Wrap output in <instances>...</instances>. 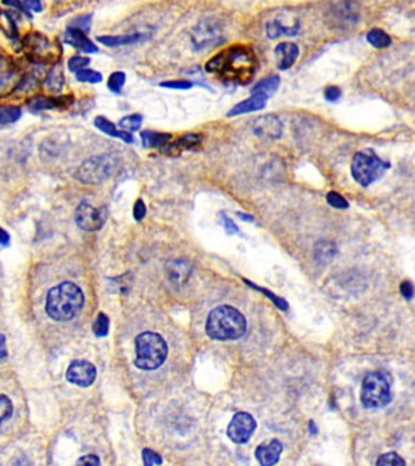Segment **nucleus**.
I'll use <instances>...</instances> for the list:
<instances>
[{
  "mask_svg": "<svg viewBox=\"0 0 415 466\" xmlns=\"http://www.w3.org/2000/svg\"><path fill=\"white\" fill-rule=\"evenodd\" d=\"M256 66L257 59L250 47L231 46L209 59L205 69L225 82L245 84L252 79Z\"/></svg>",
  "mask_w": 415,
  "mask_h": 466,
  "instance_id": "obj_1",
  "label": "nucleus"
},
{
  "mask_svg": "<svg viewBox=\"0 0 415 466\" xmlns=\"http://www.w3.org/2000/svg\"><path fill=\"white\" fill-rule=\"evenodd\" d=\"M83 301L84 296L77 285L73 282H61L48 290L46 313L54 321H69L79 314Z\"/></svg>",
  "mask_w": 415,
  "mask_h": 466,
  "instance_id": "obj_2",
  "label": "nucleus"
},
{
  "mask_svg": "<svg viewBox=\"0 0 415 466\" xmlns=\"http://www.w3.org/2000/svg\"><path fill=\"white\" fill-rule=\"evenodd\" d=\"M246 318L232 306L214 307L206 319V333L214 340H235L245 335Z\"/></svg>",
  "mask_w": 415,
  "mask_h": 466,
  "instance_id": "obj_3",
  "label": "nucleus"
},
{
  "mask_svg": "<svg viewBox=\"0 0 415 466\" xmlns=\"http://www.w3.org/2000/svg\"><path fill=\"white\" fill-rule=\"evenodd\" d=\"M134 365L144 371L159 368L167 357V344L165 339L155 332H141L136 336Z\"/></svg>",
  "mask_w": 415,
  "mask_h": 466,
  "instance_id": "obj_4",
  "label": "nucleus"
},
{
  "mask_svg": "<svg viewBox=\"0 0 415 466\" xmlns=\"http://www.w3.org/2000/svg\"><path fill=\"white\" fill-rule=\"evenodd\" d=\"M389 167L390 163L382 160L372 149H362L354 153L350 170L360 185L368 187L380 178Z\"/></svg>",
  "mask_w": 415,
  "mask_h": 466,
  "instance_id": "obj_5",
  "label": "nucleus"
},
{
  "mask_svg": "<svg viewBox=\"0 0 415 466\" xmlns=\"http://www.w3.org/2000/svg\"><path fill=\"white\" fill-rule=\"evenodd\" d=\"M361 404L365 408H382L391 400L390 379L382 371H372L365 375L360 393Z\"/></svg>",
  "mask_w": 415,
  "mask_h": 466,
  "instance_id": "obj_6",
  "label": "nucleus"
},
{
  "mask_svg": "<svg viewBox=\"0 0 415 466\" xmlns=\"http://www.w3.org/2000/svg\"><path fill=\"white\" fill-rule=\"evenodd\" d=\"M115 169V159L109 155H97L84 160L75 171V178L83 184H100L105 181Z\"/></svg>",
  "mask_w": 415,
  "mask_h": 466,
  "instance_id": "obj_7",
  "label": "nucleus"
},
{
  "mask_svg": "<svg viewBox=\"0 0 415 466\" xmlns=\"http://www.w3.org/2000/svg\"><path fill=\"white\" fill-rule=\"evenodd\" d=\"M108 217L107 207H95L89 202H82L75 212V221L79 228L93 232L102 228L105 220Z\"/></svg>",
  "mask_w": 415,
  "mask_h": 466,
  "instance_id": "obj_8",
  "label": "nucleus"
},
{
  "mask_svg": "<svg viewBox=\"0 0 415 466\" xmlns=\"http://www.w3.org/2000/svg\"><path fill=\"white\" fill-rule=\"evenodd\" d=\"M192 44L195 47V50H203V48H209L213 46H217L220 43H223V35L220 30V26L212 21V19H206L202 21L196 25V28L192 32Z\"/></svg>",
  "mask_w": 415,
  "mask_h": 466,
  "instance_id": "obj_9",
  "label": "nucleus"
},
{
  "mask_svg": "<svg viewBox=\"0 0 415 466\" xmlns=\"http://www.w3.org/2000/svg\"><path fill=\"white\" fill-rule=\"evenodd\" d=\"M255 429L256 420L250 413L237 412L227 427V436L235 444H245L252 437Z\"/></svg>",
  "mask_w": 415,
  "mask_h": 466,
  "instance_id": "obj_10",
  "label": "nucleus"
},
{
  "mask_svg": "<svg viewBox=\"0 0 415 466\" xmlns=\"http://www.w3.org/2000/svg\"><path fill=\"white\" fill-rule=\"evenodd\" d=\"M95 376H97L95 366L86 360H75L69 364L66 369L68 382L80 387L90 386L95 380Z\"/></svg>",
  "mask_w": 415,
  "mask_h": 466,
  "instance_id": "obj_11",
  "label": "nucleus"
},
{
  "mask_svg": "<svg viewBox=\"0 0 415 466\" xmlns=\"http://www.w3.org/2000/svg\"><path fill=\"white\" fill-rule=\"evenodd\" d=\"M284 124L281 119L275 115H264L255 120L253 123V133L266 140H275L282 136Z\"/></svg>",
  "mask_w": 415,
  "mask_h": 466,
  "instance_id": "obj_12",
  "label": "nucleus"
},
{
  "mask_svg": "<svg viewBox=\"0 0 415 466\" xmlns=\"http://www.w3.org/2000/svg\"><path fill=\"white\" fill-rule=\"evenodd\" d=\"M26 54L33 59H46L50 57L51 46L46 36L40 33H30L24 40Z\"/></svg>",
  "mask_w": 415,
  "mask_h": 466,
  "instance_id": "obj_13",
  "label": "nucleus"
},
{
  "mask_svg": "<svg viewBox=\"0 0 415 466\" xmlns=\"http://www.w3.org/2000/svg\"><path fill=\"white\" fill-rule=\"evenodd\" d=\"M282 452V442L277 438L266 441L256 448V459L263 466L275 465L279 460Z\"/></svg>",
  "mask_w": 415,
  "mask_h": 466,
  "instance_id": "obj_14",
  "label": "nucleus"
},
{
  "mask_svg": "<svg viewBox=\"0 0 415 466\" xmlns=\"http://www.w3.org/2000/svg\"><path fill=\"white\" fill-rule=\"evenodd\" d=\"M192 271V265L185 259H174L166 265L167 279L176 285H181L188 281Z\"/></svg>",
  "mask_w": 415,
  "mask_h": 466,
  "instance_id": "obj_15",
  "label": "nucleus"
},
{
  "mask_svg": "<svg viewBox=\"0 0 415 466\" xmlns=\"http://www.w3.org/2000/svg\"><path fill=\"white\" fill-rule=\"evenodd\" d=\"M299 55V47L290 41H282L275 47V57L278 58V68L285 71L290 68Z\"/></svg>",
  "mask_w": 415,
  "mask_h": 466,
  "instance_id": "obj_16",
  "label": "nucleus"
},
{
  "mask_svg": "<svg viewBox=\"0 0 415 466\" xmlns=\"http://www.w3.org/2000/svg\"><path fill=\"white\" fill-rule=\"evenodd\" d=\"M69 97L68 95H61V97H46V95H33L26 101V106L30 112H40V111H47L53 109L57 106H61L62 102H68Z\"/></svg>",
  "mask_w": 415,
  "mask_h": 466,
  "instance_id": "obj_17",
  "label": "nucleus"
},
{
  "mask_svg": "<svg viewBox=\"0 0 415 466\" xmlns=\"http://www.w3.org/2000/svg\"><path fill=\"white\" fill-rule=\"evenodd\" d=\"M266 101H267V97L263 95V94H252L249 98L238 102L235 106H232L227 116H237V115H242V113H248V112H256V111H260L266 106Z\"/></svg>",
  "mask_w": 415,
  "mask_h": 466,
  "instance_id": "obj_18",
  "label": "nucleus"
},
{
  "mask_svg": "<svg viewBox=\"0 0 415 466\" xmlns=\"http://www.w3.org/2000/svg\"><path fill=\"white\" fill-rule=\"evenodd\" d=\"M65 41L69 43L71 46H73L75 48L84 51V53H95L98 48L97 46L86 36V33L77 28L71 26L66 32H65Z\"/></svg>",
  "mask_w": 415,
  "mask_h": 466,
  "instance_id": "obj_19",
  "label": "nucleus"
},
{
  "mask_svg": "<svg viewBox=\"0 0 415 466\" xmlns=\"http://www.w3.org/2000/svg\"><path fill=\"white\" fill-rule=\"evenodd\" d=\"M94 126H95L100 131L105 133V134L109 136V137L120 138V140L124 141V142H134V138H133L131 133H129V131H126V130H122V129H118L111 120H108V119L104 118V116H97V118L94 119Z\"/></svg>",
  "mask_w": 415,
  "mask_h": 466,
  "instance_id": "obj_20",
  "label": "nucleus"
},
{
  "mask_svg": "<svg viewBox=\"0 0 415 466\" xmlns=\"http://www.w3.org/2000/svg\"><path fill=\"white\" fill-rule=\"evenodd\" d=\"M170 140H172V134L169 133H160V131H152V130L141 131V142L145 148H160Z\"/></svg>",
  "mask_w": 415,
  "mask_h": 466,
  "instance_id": "obj_21",
  "label": "nucleus"
},
{
  "mask_svg": "<svg viewBox=\"0 0 415 466\" xmlns=\"http://www.w3.org/2000/svg\"><path fill=\"white\" fill-rule=\"evenodd\" d=\"M336 253V246L331 241H318L314 245V257L320 264L329 263Z\"/></svg>",
  "mask_w": 415,
  "mask_h": 466,
  "instance_id": "obj_22",
  "label": "nucleus"
},
{
  "mask_svg": "<svg viewBox=\"0 0 415 466\" xmlns=\"http://www.w3.org/2000/svg\"><path fill=\"white\" fill-rule=\"evenodd\" d=\"M44 87L50 91V93H59L64 87V73L61 69V65H54L46 79H44Z\"/></svg>",
  "mask_w": 415,
  "mask_h": 466,
  "instance_id": "obj_23",
  "label": "nucleus"
},
{
  "mask_svg": "<svg viewBox=\"0 0 415 466\" xmlns=\"http://www.w3.org/2000/svg\"><path fill=\"white\" fill-rule=\"evenodd\" d=\"M279 83H281L279 76L273 75V76L264 77V79H261L259 83H256V84L252 87L250 93H252V94H255V93L263 94V95H266V97L268 98L270 95H273V94L277 91V88L279 87Z\"/></svg>",
  "mask_w": 415,
  "mask_h": 466,
  "instance_id": "obj_24",
  "label": "nucleus"
},
{
  "mask_svg": "<svg viewBox=\"0 0 415 466\" xmlns=\"http://www.w3.org/2000/svg\"><path fill=\"white\" fill-rule=\"evenodd\" d=\"M297 30H299V24H296L293 26H286V25H282L277 19L267 24V36L270 39H275V37H279L282 35L293 36V35L297 33Z\"/></svg>",
  "mask_w": 415,
  "mask_h": 466,
  "instance_id": "obj_25",
  "label": "nucleus"
},
{
  "mask_svg": "<svg viewBox=\"0 0 415 466\" xmlns=\"http://www.w3.org/2000/svg\"><path fill=\"white\" fill-rule=\"evenodd\" d=\"M22 115V111L17 105H1L0 106V127L15 123Z\"/></svg>",
  "mask_w": 415,
  "mask_h": 466,
  "instance_id": "obj_26",
  "label": "nucleus"
},
{
  "mask_svg": "<svg viewBox=\"0 0 415 466\" xmlns=\"http://www.w3.org/2000/svg\"><path fill=\"white\" fill-rule=\"evenodd\" d=\"M367 40L371 46L376 47V48H385V47H389L390 43H391V39L390 36L382 30V29H371L368 33H367Z\"/></svg>",
  "mask_w": 415,
  "mask_h": 466,
  "instance_id": "obj_27",
  "label": "nucleus"
},
{
  "mask_svg": "<svg viewBox=\"0 0 415 466\" xmlns=\"http://www.w3.org/2000/svg\"><path fill=\"white\" fill-rule=\"evenodd\" d=\"M140 39V35H119V36H100L98 40L108 47H118L123 44L134 43Z\"/></svg>",
  "mask_w": 415,
  "mask_h": 466,
  "instance_id": "obj_28",
  "label": "nucleus"
},
{
  "mask_svg": "<svg viewBox=\"0 0 415 466\" xmlns=\"http://www.w3.org/2000/svg\"><path fill=\"white\" fill-rule=\"evenodd\" d=\"M141 123H142V116L140 113H131V115H127V116H124L119 120L120 129L126 130L129 133L138 130L141 127Z\"/></svg>",
  "mask_w": 415,
  "mask_h": 466,
  "instance_id": "obj_29",
  "label": "nucleus"
},
{
  "mask_svg": "<svg viewBox=\"0 0 415 466\" xmlns=\"http://www.w3.org/2000/svg\"><path fill=\"white\" fill-rule=\"evenodd\" d=\"M124 83H126V75H124V72L116 71V72H113V73L109 75L107 86H108V88H109L112 93L119 94V93L122 91Z\"/></svg>",
  "mask_w": 415,
  "mask_h": 466,
  "instance_id": "obj_30",
  "label": "nucleus"
},
{
  "mask_svg": "<svg viewBox=\"0 0 415 466\" xmlns=\"http://www.w3.org/2000/svg\"><path fill=\"white\" fill-rule=\"evenodd\" d=\"M76 79L79 82L84 83H100L102 80V75L98 71L90 69V68H83L76 72Z\"/></svg>",
  "mask_w": 415,
  "mask_h": 466,
  "instance_id": "obj_31",
  "label": "nucleus"
},
{
  "mask_svg": "<svg viewBox=\"0 0 415 466\" xmlns=\"http://www.w3.org/2000/svg\"><path fill=\"white\" fill-rule=\"evenodd\" d=\"M248 285H250L253 289H256V290H260L261 293H264L267 297H270L271 300H273V303L279 308V310H282V311H286L288 310V301L285 300V299H282V297H278L277 295H274L273 292H270V290H267L266 288H263V286H259V285H255L253 282H250V281H245Z\"/></svg>",
  "mask_w": 415,
  "mask_h": 466,
  "instance_id": "obj_32",
  "label": "nucleus"
},
{
  "mask_svg": "<svg viewBox=\"0 0 415 466\" xmlns=\"http://www.w3.org/2000/svg\"><path fill=\"white\" fill-rule=\"evenodd\" d=\"M376 465L378 466H404L405 465V460L398 456L396 452H387V454H383L382 456H379L376 459Z\"/></svg>",
  "mask_w": 415,
  "mask_h": 466,
  "instance_id": "obj_33",
  "label": "nucleus"
},
{
  "mask_svg": "<svg viewBox=\"0 0 415 466\" xmlns=\"http://www.w3.org/2000/svg\"><path fill=\"white\" fill-rule=\"evenodd\" d=\"M93 330L95 336H105L109 330V319L104 313H100L93 324Z\"/></svg>",
  "mask_w": 415,
  "mask_h": 466,
  "instance_id": "obj_34",
  "label": "nucleus"
},
{
  "mask_svg": "<svg viewBox=\"0 0 415 466\" xmlns=\"http://www.w3.org/2000/svg\"><path fill=\"white\" fill-rule=\"evenodd\" d=\"M11 415H12V402H11V400L7 395L0 394V425L4 420H7Z\"/></svg>",
  "mask_w": 415,
  "mask_h": 466,
  "instance_id": "obj_35",
  "label": "nucleus"
},
{
  "mask_svg": "<svg viewBox=\"0 0 415 466\" xmlns=\"http://www.w3.org/2000/svg\"><path fill=\"white\" fill-rule=\"evenodd\" d=\"M326 202L335 207V209H347L349 207V202L338 192L331 191L326 194Z\"/></svg>",
  "mask_w": 415,
  "mask_h": 466,
  "instance_id": "obj_36",
  "label": "nucleus"
},
{
  "mask_svg": "<svg viewBox=\"0 0 415 466\" xmlns=\"http://www.w3.org/2000/svg\"><path fill=\"white\" fill-rule=\"evenodd\" d=\"M89 64H90V58L82 57V55H73V57H71L69 61H68V68H69L71 72H75V73H76L77 71L86 68Z\"/></svg>",
  "mask_w": 415,
  "mask_h": 466,
  "instance_id": "obj_37",
  "label": "nucleus"
},
{
  "mask_svg": "<svg viewBox=\"0 0 415 466\" xmlns=\"http://www.w3.org/2000/svg\"><path fill=\"white\" fill-rule=\"evenodd\" d=\"M142 460L145 465H162V456L159 454H156L155 451L149 449V448H145L142 449Z\"/></svg>",
  "mask_w": 415,
  "mask_h": 466,
  "instance_id": "obj_38",
  "label": "nucleus"
},
{
  "mask_svg": "<svg viewBox=\"0 0 415 466\" xmlns=\"http://www.w3.org/2000/svg\"><path fill=\"white\" fill-rule=\"evenodd\" d=\"M162 87L173 88V90H187L192 87V83L190 80H167L160 83Z\"/></svg>",
  "mask_w": 415,
  "mask_h": 466,
  "instance_id": "obj_39",
  "label": "nucleus"
},
{
  "mask_svg": "<svg viewBox=\"0 0 415 466\" xmlns=\"http://www.w3.org/2000/svg\"><path fill=\"white\" fill-rule=\"evenodd\" d=\"M342 95V91L338 86H328L325 90H324V97L328 102H336Z\"/></svg>",
  "mask_w": 415,
  "mask_h": 466,
  "instance_id": "obj_40",
  "label": "nucleus"
},
{
  "mask_svg": "<svg viewBox=\"0 0 415 466\" xmlns=\"http://www.w3.org/2000/svg\"><path fill=\"white\" fill-rule=\"evenodd\" d=\"M147 214V207H145V203L142 202V199H137L136 203H134V207H133V216L137 221H141Z\"/></svg>",
  "mask_w": 415,
  "mask_h": 466,
  "instance_id": "obj_41",
  "label": "nucleus"
},
{
  "mask_svg": "<svg viewBox=\"0 0 415 466\" xmlns=\"http://www.w3.org/2000/svg\"><path fill=\"white\" fill-rule=\"evenodd\" d=\"M400 292L407 300H411L414 297V285L409 281H404L400 285Z\"/></svg>",
  "mask_w": 415,
  "mask_h": 466,
  "instance_id": "obj_42",
  "label": "nucleus"
},
{
  "mask_svg": "<svg viewBox=\"0 0 415 466\" xmlns=\"http://www.w3.org/2000/svg\"><path fill=\"white\" fill-rule=\"evenodd\" d=\"M221 218H223V225H224V228H225V231L228 232V234H235V232H239V230H238V227L235 225V223L228 217V216H225V214H221Z\"/></svg>",
  "mask_w": 415,
  "mask_h": 466,
  "instance_id": "obj_43",
  "label": "nucleus"
},
{
  "mask_svg": "<svg viewBox=\"0 0 415 466\" xmlns=\"http://www.w3.org/2000/svg\"><path fill=\"white\" fill-rule=\"evenodd\" d=\"M90 15H86V17H82V18H77L75 22L76 25H73V28H77L83 32H87L89 30V25H90Z\"/></svg>",
  "mask_w": 415,
  "mask_h": 466,
  "instance_id": "obj_44",
  "label": "nucleus"
},
{
  "mask_svg": "<svg viewBox=\"0 0 415 466\" xmlns=\"http://www.w3.org/2000/svg\"><path fill=\"white\" fill-rule=\"evenodd\" d=\"M3 3L7 4V6H10V7H12V8H15V10H19V11L28 14V8L25 7L24 3H21V0H3Z\"/></svg>",
  "mask_w": 415,
  "mask_h": 466,
  "instance_id": "obj_45",
  "label": "nucleus"
},
{
  "mask_svg": "<svg viewBox=\"0 0 415 466\" xmlns=\"http://www.w3.org/2000/svg\"><path fill=\"white\" fill-rule=\"evenodd\" d=\"M77 463L79 465H100V459L94 455H86L77 459Z\"/></svg>",
  "mask_w": 415,
  "mask_h": 466,
  "instance_id": "obj_46",
  "label": "nucleus"
},
{
  "mask_svg": "<svg viewBox=\"0 0 415 466\" xmlns=\"http://www.w3.org/2000/svg\"><path fill=\"white\" fill-rule=\"evenodd\" d=\"M24 4L26 8H30L33 11L42 10V0H24Z\"/></svg>",
  "mask_w": 415,
  "mask_h": 466,
  "instance_id": "obj_47",
  "label": "nucleus"
},
{
  "mask_svg": "<svg viewBox=\"0 0 415 466\" xmlns=\"http://www.w3.org/2000/svg\"><path fill=\"white\" fill-rule=\"evenodd\" d=\"M8 243H10V235H8V232L0 227V245L7 246Z\"/></svg>",
  "mask_w": 415,
  "mask_h": 466,
  "instance_id": "obj_48",
  "label": "nucleus"
},
{
  "mask_svg": "<svg viewBox=\"0 0 415 466\" xmlns=\"http://www.w3.org/2000/svg\"><path fill=\"white\" fill-rule=\"evenodd\" d=\"M6 357V348H4V336L0 335V358Z\"/></svg>",
  "mask_w": 415,
  "mask_h": 466,
  "instance_id": "obj_49",
  "label": "nucleus"
},
{
  "mask_svg": "<svg viewBox=\"0 0 415 466\" xmlns=\"http://www.w3.org/2000/svg\"><path fill=\"white\" fill-rule=\"evenodd\" d=\"M238 216L242 218V220H248V221H253V216L250 214H243L242 212H238Z\"/></svg>",
  "mask_w": 415,
  "mask_h": 466,
  "instance_id": "obj_50",
  "label": "nucleus"
},
{
  "mask_svg": "<svg viewBox=\"0 0 415 466\" xmlns=\"http://www.w3.org/2000/svg\"><path fill=\"white\" fill-rule=\"evenodd\" d=\"M6 66H7V64H6V59H4V57H3V55H0V72H3V71L6 69Z\"/></svg>",
  "mask_w": 415,
  "mask_h": 466,
  "instance_id": "obj_51",
  "label": "nucleus"
}]
</instances>
